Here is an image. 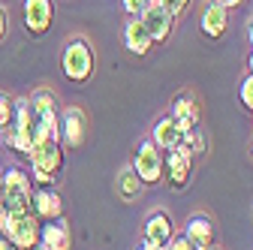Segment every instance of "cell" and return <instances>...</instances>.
Masks as SVG:
<instances>
[{"mask_svg":"<svg viewBox=\"0 0 253 250\" xmlns=\"http://www.w3.org/2000/svg\"><path fill=\"white\" fill-rule=\"evenodd\" d=\"M184 238L193 244L196 250H214V241H217V226L208 214H193L184 226Z\"/></svg>","mask_w":253,"mask_h":250,"instance_id":"cell-13","label":"cell"},{"mask_svg":"<svg viewBox=\"0 0 253 250\" xmlns=\"http://www.w3.org/2000/svg\"><path fill=\"white\" fill-rule=\"evenodd\" d=\"M40 229H42V223H40L30 211H21V214H12V211H9L6 229H3V235H0V238H6V241H9L12 247H18V250H37V244H40Z\"/></svg>","mask_w":253,"mask_h":250,"instance_id":"cell-5","label":"cell"},{"mask_svg":"<svg viewBox=\"0 0 253 250\" xmlns=\"http://www.w3.org/2000/svg\"><path fill=\"white\" fill-rule=\"evenodd\" d=\"M160 6L172 12V18H184L190 9V0H160Z\"/></svg>","mask_w":253,"mask_h":250,"instance_id":"cell-24","label":"cell"},{"mask_svg":"<svg viewBox=\"0 0 253 250\" xmlns=\"http://www.w3.org/2000/svg\"><path fill=\"white\" fill-rule=\"evenodd\" d=\"M142 181H139V175L133 172V166H124L118 175H115V196L121 199V202H136L139 199V193H142Z\"/></svg>","mask_w":253,"mask_h":250,"instance_id":"cell-19","label":"cell"},{"mask_svg":"<svg viewBox=\"0 0 253 250\" xmlns=\"http://www.w3.org/2000/svg\"><path fill=\"white\" fill-rule=\"evenodd\" d=\"M229 27V9L217 0H205L202 6V15H199V30L208 37V40H220Z\"/></svg>","mask_w":253,"mask_h":250,"instance_id":"cell-14","label":"cell"},{"mask_svg":"<svg viewBox=\"0 0 253 250\" xmlns=\"http://www.w3.org/2000/svg\"><path fill=\"white\" fill-rule=\"evenodd\" d=\"M166 250H196V247L190 244V241H187L184 235H172V241L166 244Z\"/></svg>","mask_w":253,"mask_h":250,"instance_id":"cell-26","label":"cell"},{"mask_svg":"<svg viewBox=\"0 0 253 250\" xmlns=\"http://www.w3.org/2000/svg\"><path fill=\"white\" fill-rule=\"evenodd\" d=\"M250 157H253V142H250Z\"/></svg>","mask_w":253,"mask_h":250,"instance_id":"cell-32","label":"cell"},{"mask_svg":"<svg viewBox=\"0 0 253 250\" xmlns=\"http://www.w3.org/2000/svg\"><path fill=\"white\" fill-rule=\"evenodd\" d=\"M30 214L37 217L40 223L48 220H60L63 217V199L54 187H37L34 196H30Z\"/></svg>","mask_w":253,"mask_h":250,"instance_id":"cell-11","label":"cell"},{"mask_svg":"<svg viewBox=\"0 0 253 250\" xmlns=\"http://www.w3.org/2000/svg\"><path fill=\"white\" fill-rule=\"evenodd\" d=\"M181 136H184V130L178 127V124L172 121V115H166V118H160L154 124V133H151V142L160 148L163 154L166 151H172V148H178L181 145Z\"/></svg>","mask_w":253,"mask_h":250,"instance_id":"cell-18","label":"cell"},{"mask_svg":"<svg viewBox=\"0 0 253 250\" xmlns=\"http://www.w3.org/2000/svg\"><path fill=\"white\" fill-rule=\"evenodd\" d=\"M136 250H166V247H160V244H148V241H142Z\"/></svg>","mask_w":253,"mask_h":250,"instance_id":"cell-29","label":"cell"},{"mask_svg":"<svg viewBox=\"0 0 253 250\" xmlns=\"http://www.w3.org/2000/svg\"><path fill=\"white\" fill-rule=\"evenodd\" d=\"M34 136H37V115L27 100H15V118L6 130V145L18 154L34 151Z\"/></svg>","mask_w":253,"mask_h":250,"instance_id":"cell-4","label":"cell"},{"mask_svg":"<svg viewBox=\"0 0 253 250\" xmlns=\"http://www.w3.org/2000/svg\"><path fill=\"white\" fill-rule=\"evenodd\" d=\"M12 118H15V100L0 90V130H9Z\"/></svg>","mask_w":253,"mask_h":250,"instance_id":"cell-22","label":"cell"},{"mask_svg":"<svg viewBox=\"0 0 253 250\" xmlns=\"http://www.w3.org/2000/svg\"><path fill=\"white\" fill-rule=\"evenodd\" d=\"M124 45H126V51L136 54V57H145L151 51L154 42H151L148 30H145V24L139 18H126V24H124Z\"/></svg>","mask_w":253,"mask_h":250,"instance_id":"cell-17","label":"cell"},{"mask_svg":"<svg viewBox=\"0 0 253 250\" xmlns=\"http://www.w3.org/2000/svg\"><path fill=\"white\" fill-rule=\"evenodd\" d=\"M21 18L30 37H45L54 24V3L51 0H24Z\"/></svg>","mask_w":253,"mask_h":250,"instance_id":"cell-8","label":"cell"},{"mask_svg":"<svg viewBox=\"0 0 253 250\" xmlns=\"http://www.w3.org/2000/svg\"><path fill=\"white\" fill-rule=\"evenodd\" d=\"M199 118H202V109H199L196 93L193 90H178L172 97V121L187 133V130L199 127Z\"/></svg>","mask_w":253,"mask_h":250,"instance_id":"cell-12","label":"cell"},{"mask_svg":"<svg viewBox=\"0 0 253 250\" xmlns=\"http://www.w3.org/2000/svg\"><path fill=\"white\" fill-rule=\"evenodd\" d=\"M193 154H190L184 145L172 148L163 154V178H169L172 190H184L190 184V175H193Z\"/></svg>","mask_w":253,"mask_h":250,"instance_id":"cell-7","label":"cell"},{"mask_svg":"<svg viewBox=\"0 0 253 250\" xmlns=\"http://www.w3.org/2000/svg\"><path fill=\"white\" fill-rule=\"evenodd\" d=\"M30 157V181H37L40 187H51L63 169V148L60 142H42L27 154Z\"/></svg>","mask_w":253,"mask_h":250,"instance_id":"cell-3","label":"cell"},{"mask_svg":"<svg viewBox=\"0 0 253 250\" xmlns=\"http://www.w3.org/2000/svg\"><path fill=\"white\" fill-rule=\"evenodd\" d=\"M238 100H241V106H244L247 112H253V73L244 76V82H241V87H238Z\"/></svg>","mask_w":253,"mask_h":250,"instance_id":"cell-23","label":"cell"},{"mask_svg":"<svg viewBox=\"0 0 253 250\" xmlns=\"http://www.w3.org/2000/svg\"><path fill=\"white\" fill-rule=\"evenodd\" d=\"M148 3H151V0H121V6L126 9V15H130V18H139Z\"/></svg>","mask_w":253,"mask_h":250,"instance_id":"cell-25","label":"cell"},{"mask_svg":"<svg viewBox=\"0 0 253 250\" xmlns=\"http://www.w3.org/2000/svg\"><path fill=\"white\" fill-rule=\"evenodd\" d=\"M87 139V115L79 106L63 109L60 115V148H82Z\"/></svg>","mask_w":253,"mask_h":250,"instance_id":"cell-10","label":"cell"},{"mask_svg":"<svg viewBox=\"0 0 253 250\" xmlns=\"http://www.w3.org/2000/svg\"><path fill=\"white\" fill-rule=\"evenodd\" d=\"M181 145L193 154V157H202L205 154V148H208V142H205V136H202V130L199 127H193V130H187L184 136H181Z\"/></svg>","mask_w":253,"mask_h":250,"instance_id":"cell-21","label":"cell"},{"mask_svg":"<svg viewBox=\"0 0 253 250\" xmlns=\"http://www.w3.org/2000/svg\"><path fill=\"white\" fill-rule=\"evenodd\" d=\"M217 3H223L226 9H235V6H241V3H244V0H217Z\"/></svg>","mask_w":253,"mask_h":250,"instance_id":"cell-28","label":"cell"},{"mask_svg":"<svg viewBox=\"0 0 253 250\" xmlns=\"http://www.w3.org/2000/svg\"><path fill=\"white\" fill-rule=\"evenodd\" d=\"M30 196H34V181L27 172L18 166H9L0 178V208H6L12 214L30 211Z\"/></svg>","mask_w":253,"mask_h":250,"instance_id":"cell-2","label":"cell"},{"mask_svg":"<svg viewBox=\"0 0 253 250\" xmlns=\"http://www.w3.org/2000/svg\"><path fill=\"white\" fill-rule=\"evenodd\" d=\"M0 250H18V247H12V244H9L6 238H0Z\"/></svg>","mask_w":253,"mask_h":250,"instance_id":"cell-31","label":"cell"},{"mask_svg":"<svg viewBox=\"0 0 253 250\" xmlns=\"http://www.w3.org/2000/svg\"><path fill=\"white\" fill-rule=\"evenodd\" d=\"M6 30H9V18H6V9L0 6V40L6 37Z\"/></svg>","mask_w":253,"mask_h":250,"instance_id":"cell-27","label":"cell"},{"mask_svg":"<svg viewBox=\"0 0 253 250\" xmlns=\"http://www.w3.org/2000/svg\"><path fill=\"white\" fill-rule=\"evenodd\" d=\"M247 40H250V48H253V15L247 18Z\"/></svg>","mask_w":253,"mask_h":250,"instance_id":"cell-30","label":"cell"},{"mask_svg":"<svg viewBox=\"0 0 253 250\" xmlns=\"http://www.w3.org/2000/svg\"><path fill=\"white\" fill-rule=\"evenodd\" d=\"M40 250H70L73 247V235L67 220H48L40 229Z\"/></svg>","mask_w":253,"mask_h":250,"instance_id":"cell-16","label":"cell"},{"mask_svg":"<svg viewBox=\"0 0 253 250\" xmlns=\"http://www.w3.org/2000/svg\"><path fill=\"white\" fill-rule=\"evenodd\" d=\"M93 67H97V51L84 37H73L67 40V45L60 48V70L70 82L84 84L93 76Z\"/></svg>","mask_w":253,"mask_h":250,"instance_id":"cell-1","label":"cell"},{"mask_svg":"<svg viewBox=\"0 0 253 250\" xmlns=\"http://www.w3.org/2000/svg\"><path fill=\"white\" fill-rule=\"evenodd\" d=\"M133 172L139 175L142 184H160V181H163V151L157 148L151 139H145V142L136 148Z\"/></svg>","mask_w":253,"mask_h":250,"instance_id":"cell-6","label":"cell"},{"mask_svg":"<svg viewBox=\"0 0 253 250\" xmlns=\"http://www.w3.org/2000/svg\"><path fill=\"white\" fill-rule=\"evenodd\" d=\"M30 109H34L37 118H48V115H60V103H57V93L51 87H37L34 93L27 97Z\"/></svg>","mask_w":253,"mask_h":250,"instance_id":"cell-20","label":"cell"},{"mask_svg":"<svg viewBox=\"0 0 253 250\" xmlns=\"http://www.w3.org/2000/svg\"><path fill=\"white\" fill-rule=\"evenodd\" d=\"M175 235V223H172V217L166 211H151L148 214V220H145V229H142V241L148 244H160L166 247Z\"/></svg>","mask_w":253,"mask_h":250,"instance_id":"cell-15","label":"cell"},{"mask_svg":"<svg viewBox=\"0 0 253 250\" xmlns=\"http://www.w3.org/2000/svg\"><path fill=\"white\" fill-rule=\"evenodd\" d=\"M139 21L145 24L151 42H166L172 37V27H175V18L169 9L160 6V0H151V3L145 6V12L139 15Z\"/></svg>","mask_w":253,"mask_h":250,"instance_id":"cell-9","label":"cell"}]
</instances>
